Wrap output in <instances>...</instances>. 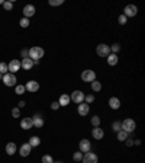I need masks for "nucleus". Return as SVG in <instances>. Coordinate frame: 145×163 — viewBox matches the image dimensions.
<instances>
[{"instance_id": "nucleus-1", "label": "nucleus", "mask_w": 145, "mask_h": 163, "mask_svg": "<svg viewBox=\"0 0 145 163\" xmlns=\"http://www.w3.org/2000/svg\"><path fill=\"white\" fill-rule=\"evenodd\" d=\"M120 127H122V131H125V133H128V134H131V133H133L135 128H137V122H135L132 118H126L125 121H122V122H120Z\"/></svg>"}, {"instance_id": "nucleus-2", "label": "nucleus", "mask_w": 145, "mask_h": 163, "mask_svg": "<svg viewBox=\"0 0 145 163\" xmlns=\"http://www.w3.org/2000/svg\"><path fill=\"white\" fill-rule=\"evenodd\" d=\"M44 48H41V47H32L31 50H29V58L32 60V61H36V60H39L44 57Z\"/></svg>"}, {"instance_id": "nucleus-3", "label": "nucleus", "mask_w": 145, "mask_h": 163, "mask_svg": "<svg viewBox=\"0 0 145 163\" xmlns=\"http://www.w3.org/2000/svg\"><path fill=\"white\" fill-rule=\"evenodd\" d=\"M81 80L86 83H92L96 80V72L94 70H83L81 73Z\"/></svg>"}, {"instance_id": "nucleus-4", "label": "nucleus", "mask_w": 145, "mask_h": 163, "mask_svg": "<svg viewBox=\"0 0 145 163\" xmlns=\"http://www.w3.org/2000/svg\"><path fill=\"white\" fill-rule=\"evenodd\" d=\"M83 163H97L99 162V157L96 153H93V151H87L83 154Z\"/></svg>"}, {"instance_id": "nucleus-5", "label": "nucleus", "mask_w": 145, "mask_h": 163, "mask_svg": "<svg viewBox=\"0 0 145 163\" xmlns=\"http://www.w3.org/2000/svg\"><path fill=\"white\" fill-rule=\"evenodd\" d=\"M96 54H97L99 57H107V55L110 54V48H109V45H106V44H99V45L96 47Z\"/></svg>"}, {"instance_id": "nucleus-6", "label": "nucleus", "mask_w": 145, "mask_h": 163, "mask_svg": "<svg viewBox=\"0 0 145 163\" xmlns=\"http://www.w3.org/2000/svg\"><path fill=\"white\" fill-rule=\"evenodd\" d=\"M3 83L9 87H12V86H16V76L12 74V73H6V74H3Z\"/></svg>"}, {"instance_id": "nucleus-7", "label": "nucleus", "mask_w": 145, "mask_h": 163, "mask_svg": "<svg viewBox=\"0 0 145 163\" xmlns=\"http://www.w3.org/2000/svg\"><path fill=\"white\" fill-rule=\"evenodd\" d=\"M70 99H71L74 104L79 105V104H81V102H84V93L81 90H74L71 95H70Z\"/></svg>"}, {"instance_id": "nucleus-8", "label": "nucleus", "mask_w": 145, "mask_h": 163, "mask_svg": "<svg viewBox=\"0 0 145 163\" xmlns=\"http://www.w3.org/2000/svg\"><path fill=\"white\" fill-rule=\"evenodd\" d=\"M137 13H138V7L135 5H128L123 9V15L126 18H133V16H137Z\"/></svg>"}, {"instance_id": "nucleus-9", "label": "nucleus", "mask_w": 145, "mask_h": 163, "mask_svg": "<svg viewBox=\"0 0 145 163\" xmlns=\"http://www.w3.org/2000/svg\"><path fill=\"white\" fill-rule=\"evenodd\" d=\"M79 149L81 153H87V151L92 150V143H90V140H87V138H83L79 144Z\"/></svg>"}, {"instance_id": "nucleus-10", "label": "nucleus", "mask_w": 145, "mask_h": 163, "mask_svg": "<svg viewBox=\"0 0 145 163\" xmlns=\"http://www.w3.org/2000/svg\"><path fill=\"white\" fill-rule=\"evenodd\" d=\"M77 112H79V115H81V117L89 115V112H90V105H87L86 102L79 104V106H77Z\"/></svg>"}, {"instance_id": "nucleus-11", "label": "nucleus", "mask_w": 145, "mask_h": 163, "mask_svg": "<svg viewBox=\"0 0 145 163\" xmlns=\"http://www.w3.org/2000/svg\"><path fill=\"white\" fill-rule=\"evenodd\" d=\"M25 89L28 92H31V93H35V92L39 90V83L36 82V80H29L26 85H25Z\"/></svg>"}, {"instance_id": "nucleus-12", "label": "nucleus", "mask_w": 145, "mask_h": 163, "mask_svg": "<svg viewBox=\"0 0 145 163\" xmlns=\"http://www.w3.org/2000/svg\"><path fill=\"white\" fill-rule=\"evenodd\" d=\"M7 67H9V73L15 74L16 72H19V70H20V61L15 58V60H12V61L7 64Z\"/></svg>"}, {"instance_id": "nucleus-13", "label": "nucleus", "mask_w": 145, "mask_h": 163, "mask_svg": "<svg viewBox=\"0 0 145 163\" xmlns=\"http://www.w3.org/2000/svg\"><path fill=\"white\" fill-rule=\"evenodd\" d=\"M18 151H19V154L22 157H28L29 154H31V151H32V147H31L28 143H25V144H22V146H20V149Z\"/></svg>"}, {"instance_id": "nucleus-14", "label": "nucleus", "mask_w": 145, "mask_h": 163, "mask_svg": "<svg viewBox=\"0 0 145 163\" xmlns=\"http://www.w3.org/2000/svg\"><path fill=\"white\" fill-rule=\"evenodd\" d=\"M92 136L94 140H102V138L105 137V131H103V128H100V127H94L92 131Z\"/></svg>"}, {"instance_id": "nucleus-15", "label": "nucleus", "mask_w": 145, "mask_h": 163, "mask_svg": "<svg viewBox=\"0 0 145 163\" xmlns=\"http://www.w3.org/2000/svg\"><path fill=\"white\" fill-rule=\"evenodd\" d=\"M33 127V122H32V118H23L22 121H20V128H23V130H31Z\"/></svg>"}, {"instance_id": "nucleus-16", "label": "nucleus", "mask_w": 145, "mask_h": 163, "mask_svg": "<svg viewBox=\"0 0 145 163\" xmlns=\"http://www.w3.org/2000/svg\"><path fill=\"white\" fill-rule=\"evenodd\" d=\"M23 15H25V18H32L33 15H35V6L33 5H26V6L23 7Z\"/></svg>"}, {"instance_id": "nucleus-17", "label": "nucleus", "mask_w": 145, "mask_h": 163, "mask_svg": "<svg viewBox=\"0 0 145 163\" xmlns=\"http://www.w3.org/2000/svg\"><path fill=\"white\" fill-rule=\"evenodd\" d=\"M70 102H71V99H70V96H68L67 93H62V95L59 96V99H58L59 106H68Z\"/></svg>"}, {"instance_id": "nucleus-18", "label": "nucleus", "mask_w": 145, "mask_h": 163, "mask_svg": "<svg viewBox=\"0 0 145 163\" xmlns=\"http://www.w3.org/2000/svg\"><path fill=\"white\" fill-rule=\"evenodd\" d=\"M20 67H22L23 70H31L33 67V61L31 58H23L20 61Z\"/></svg>"}, {"instance_id": "nucleus-19", "label": "nucleus", "mask_w": 145, "mask_h": 163, "mask_svg": "<svg viewBox=\"0 0 145 163\" xmlns=\"http://www.w3.org/2000/svg\"><path fill=\"white\" fill-rule=\"evenodd\" d=\"M106 58H107V64L112 66V67H113V66L118 64V61H119L118 54H112V52H110V54H109V55H107Z\"/></svg>"}, {"instance_id": "nucleus-20", "label": "nucleus", "mask_w": 145, "mask_h": 163, "mask_svg": "<svg viewBox=\"0 0 145 163\" xmlns=\"http://www.w3.org/2000/svg\"><path fill=\"white\" fill-rule=\"evenodd\" d=\"M32 122H33V127H35V128H42V127H44V119H42L41 115H35V117L32 118Z\"/></svg>"}, {"instance_id": "nucleus-21", "label": "nucleus", "mask_w": 145, "mask_h": 163, "mask_svg": "<svg viewBox=\"0 0 145 163\" xmlns=\"http://www.w3.org/2000/svg\"><path fill=\"white\" fill-rule=\"evenodd\" d=\"M16 151H18V147H16V144L15 143H7L6 144V153L9 154V156H13Z\"/></svg>"}, {"instance_id": "nucleus-22", "label": "nucleus", "mask_w": 145, "mask_h": 163, "mask_svg": "<svg viewBox=\"0 0 145 163\" xmlns=\"http://www.w3.org/2000/svg\"><path fill=\"white\" fill-rule=\"evenodd\" d=\"M109 106H110L112 109H119V108H120V101H119L118 98L112 96V98L109 99Z\"/></svg>"}, {"instance_id": "nucleus-23", "label": "nucleus", "mask_w": 145, "mask_h": 163, "mask_svg": "<svg viewBox=\"0 0 145 163\" xmlns=\"http://www.w3.org/2000/svg\"><path fill=\"white\" fill-rule=\"evenodd\" d=\"M28 144H29L31 147H38L41 144V138L38 137V136H32V137L29 138V143Z\"/></svg>"}, {"instance_id": "nucleus-24", "label": "nucleus", "mask_w": 145, "mask_h": 163, "mask_svg": "<svg viewBox=\"0 0 145 163\" xmlns=\"http://www.w3.org/2000/svg\"><path fill=\"white\" fill-rule=\"evenodd\" d=\"M116 137H118V140L119 141H125L126 138L129 137V134H128V133H125V131H118V133H116Z\"/></svg>"}, {"instance_id": "nucleus-25", "label": "nucleus", "mask_w": 145, "mask_h": 163, "mask_svg": "<svg viewBox=\"0 0 145 163\" xmlns=\"http://www.w3.org/2000/svg\"><path fill=\"white\" fill-rule=\"evenodd\" d=\"M90 85H92L93 92H100V90H102V83H100V82H97V80H94V82H92Z\"/></svg>"}, {"instance_id": "nucleus-26", "label": "nucleus", "mask_w": 145, "mask_h": 163, "mask_svg": "<svg viewBox=\"0 0 145 163\" xmlns=\"http://www.w3.org/2000/svg\"><path fill=\"white\" fill-rule=\"evenodd\" d=\"M25 90H26V89H25V86L23 85H16L15 86V93H16V95H23Z\"/></svg>"}, {"instance_id": "nucleus-27", "label": "nucleus", "mask_w": 145, "mask_h": 163, "mask_svg": "<svg viewBox=\"0 0 145 163\" xmlns=\"http://www.w3.org/2000/svg\"><path fill=\"white\" fill-rule=\"evenodd\" d=\"M83 154H84V153H81V151H76V153L72 154V160H74V162H81V160H83Z\"/></svg>"}, {"instance_id": "nucleus-28", "label": "nucleus", "mask_w": 145, "mask_h": 163, "mask_svg": "<svg viewBox=\"0 0 145 163\" xmlns=\"http://www.w3.org/2000/svg\"><path fill=\"white\" fill-rule=\"evenodd\" d=\"M0 73H2V74H6V73H9L7 63H5V61H2V63H0Z\"/></svg>"}, {"instance_id": "nucleus-29", "label": "nucleus", "mask_w": 145, "mask_h": 163, "mask_svg": "<svg viewBox=\"0 0 145 163\" xmlns=\"http://www.w3.org/2000/svg\"><path fill=\"white\" fill-rule=\"evenodd\" d=\"M94 95H92V93H90V95H84V101H86V104L87 105H90V104H93V102H94Z\"/></svg>"}, {"instance_id": "nucleus-30", "label": "nucleus", "mask_w": 145, "mask_h": 163, "mask_svg": "<svg viewBox=\"0 0 145 163\" xmlns=\"http://www.w3.org/2000/svg\"><path fill=\"white\" fill-rule=\"evenodd\" d=\"M92 125L93 127H100V117L99 115H94L92 118Z\"/></svg>"}, {"instance_id": "nucleus-31", "label": "nucleus", "mask_w": 145, "mask_h": 163, "mask_svg": "<svg viewBox=\"0 0 145 163\" xmlns=\"http://www.w3.org/2000/svg\"><path fill=\"white\" fill-rule=\"evenodd\" d=\"M109 48H110V52H112V54H116V52H119V50H120V45H119L118 42H115V44L110 45Z\"/></svg>"}, {"instance_id": "nucleus-32", "label": "nucleus", "mask_w": 145, "mask_h": 163, "mask_svg": "<svg viewBox=\"0 0 145 163\" xmlns=\"http://www.w3.org/2000/svg\"><path fill=\"white\" fill-rule=\"evenodd\" d=\"M112 130L115 131V133H118V131L122 130V127H120V121H115L112 124Z\"/></svg>"}, {"instance_id": "nucleus-33", "label": "nucleus", "mask_w": 145, "mask_h": 163, "mask_svg": "<svg viewBox=\"0 0 145 163\" xmlns=\"http://www.w3.org/2000/svg\"><path fill=\"white\" fill-rule=\"evenodd\" d=\"M42 163H54L52 156H49V154H44V156H42Z\"/></svg>"}, {"instance_id": "nucleus-34", "label": "nucleus", "mask_w": 145, "mask_h": 163, "mask_svg": "<svg viewBox=\"0 0 145 163\" xmlns=\"http://www.w3.org/2000/svg\"><path fill=\"white\" fill-rule=\"evenodd\" d=\"M19 25L22 26V28H28V26H29V19H28V18H22V19L19 20Z\"/></svg>"}, {"instance_id": "nucleus-35", "label": "nucleus", "mask_w": 145, "mask_h": 163, "mask_svg": "<svg viewBox=\"0 0 145 163\" xmlns=\"http://www.w3.org/2000/svg\"><path fill=\"white\" fill-rule=\"evenodd\" d=\"M3 7H5V10H12L13 9V3L12 2H3Z\"/></svg>"}, {"instance_id": "nucleus-36", "label": "nucleus", "mask_w": 145, "mask_h": 163, "mask_svg": "<svg viewBox=\"0 0 145 163\" xmlns=\"http://www.w3.org/2000/svg\"><path fill=\"white\" fill-rule=\"evenodd\" d=\"M48 3H49L51 6H61V5L64 3V0H49Z\"/></svg>"}, {"instance_id": "nucleus-37", "label": "nucleus", "mask_w": 145, "mask_h": 163, "mask_svg": "<svg viewBox=\"0 0 145 163\" xmlns=\"http://www.w3.org/2000/svg\"><path fill=\"white\" fill-rule=\"evenodd\" d=\"M118 22H119V25H125L126 22H128V18H126L125 15H120L118 18Z\"/></svg>"}, {"instance_id": "nucleus-38", "label": "nucleus", "mask_w": 145, "mask_h": 163, "mask_svg": "<svg viewBox=\"0 0 145 163\" xmlns=\"http://www.w3.org/2000/svg\"><path fill=\"white\" fill-rule=\"evenodd\" d=\"M12 117H13V118H19L20 117V109L18 108V106L12 109Z\"/></svg>"}, {"instance_id": "nucleus-39", "label": "nucleus", "mask_w": 145, "mask_h": 163, "mask_svg": "<svg viewBox=\"0 0 145 163\" xmlns=\"http://www.w3.org/2000/svg\"><path fill=\"white\" fill-rule=\"evenodd\" d=\"M59 108H61V106H59L58 101H55V102H52V104H51V109H52V111H57V109H59Z\"/></svg>"}, {"instance_id": "nucleus-40", "label": "nucleus", "mask_w": 145, "mask_h": 163, "mask_svg": "<svg viewBox=\"0 0 145 163\" xmlns=\"http://www.w3.org/2000/svg\"><path fill=\"white\" fill-rule=\"evenodd\" d=\"M20 55H22L23 58H29V50H22V51H20Z\"/></svg>"}, {"instance_id": "nucleus-41", "label": "nucleus", "mask_w": 145, "mask_h": 163, "mask_svg": "<svg viewBox=\"0 0 145 163\" xmlns=\"http://www.w3.org/2000/svg\"><path fill=\"white\" fill-rule=\"evenodd\" d=\"M125 144H126V146H128V147H131V146H133V140H132V138H129V137H128V138H126V140H125Z\"/></svg>"}, {"instance_id": "nucleus-42", "label": "nucleus", "mask_w": 145, "mask_h": 163, "mask_svg": "<svg viewBox=\"0 0 145 163\" xmlns=\"http://www.w3.org/2000/svg\"><path fill=\"white\" fill-rule=\"evenodd\" d=\"M25 105H26V104H25V101H20L19 104H18V108H19V109H20V108H23Z\"/></svg>"}, {"instance_id": "nucleus-43", "label": "nucleus", "mask_w": 145, "mask_h": 163, "mask_svg": "<svg viewBox=\"0 0 145 163\" xmlns=\"http://www.w3.org/2000/svg\"><path fill=\"white\" fill-rule=\"evenodd\" d=\"M2 79H3V74H2V73H0V80H2Z\"/></svg>"}, {"instance_id": "nucleus-44", "label": "nucleus", "mask_w": 145, "mask_h": 163, "mask_svg": "<svg viewBox=\"0 0 145 163\" xmlns=\"http://www.w3.org/2000/svg\"><path fill=\"white\" fill-rule=\"evenodd\" d=\"M0 5H3V0H0Z\"/></svg>"}, {"instance_id": "nucleus-45", "label": "nucleus", "mask_w": 145, "mask_h": 163, "mask_svg": "<svg viewBox=\"0 0 145 163\" xmlns=\"http://www.w3.org/2000/svg\"><path fill=\"white\" fill-rule=\"evenodd\" d=\"M54 163H62V162H54Z\"/></svg>"}]
</instances>
